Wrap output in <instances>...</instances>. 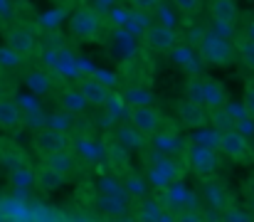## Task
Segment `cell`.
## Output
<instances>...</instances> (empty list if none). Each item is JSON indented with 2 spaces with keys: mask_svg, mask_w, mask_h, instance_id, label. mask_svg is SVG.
Masks as SVG:
<instances>
[{
  "mask_svg": "<svg viewBox=\"0 0 254 222\" xmlns=\"http://www.w3.org/2000/svg\"><path fill=\"white\" fill-rule=\"evenodd\" d=\"M217 148H210V146H195L190 148V155H188V165L200 175V178H207L217 170L220 165V158H217Z\"/></svg>",
  "mask_w": 254,
  "mask_h": 222,
  "instance_id": "9",
  "label": "cell"
},
{
  "mask_svg": "<svg viewBox=\"0 0 254 222\" xmlns=\"http://www.w3.org/2000/svg\"><path fill=\"white\" fill-rule=\"evenodd\" d=\"M170 2L183 17H195L202 12V0H170Z\"/></svg>",
  "mask_w": 254,
  "mask_h": 222,
  "instance_id": "21",
  "label": "cell"
},
{
  "mask_svg": "<svg viewBox=\"0 0 254 222\" xmlns=\"http://www.w3.org/2000/svg\"><path fill=\"white\" fill-rule=\"evenodd\" d=\"M141 139H146L138 129H133V126H128V129H116V141H121L124 146L128 148H136L141 144Z\"/></svg>",
  "mask_w": 254,
  "mask_h": 222,
  "instance_id": "22",
  "label": "cell"
},
{
  "mask_svg": "<svg viewBox=\"0 0 254 222\" xmlns=\"http://www.w3.org/2000/svg\"><path fill=\"white\" fill-rule=\"evenodd\" d=\"M217 150H220L225 158L237 160V163H240V160H250V155H252V146H250L247 136H245L242 131H237L235 126L220 131V146H217Z\"/></svg>",
  "mask_w": 254,
  "mask_h": 222,
  "instance_id": "3",
  "label": "cell"
},
{
  "mask_svg": "<svg viewBox=\"0 0 254 222\" xmlns=\"http://www.w3.org/2000/svg\"><path fill=\"white\" fill-rule=\"evenodd\" d=\"M156 148L161 153H173L178 148V139L173 134H163V136H156Z\"/></svg>",
  "mask_w": 254,
  "mask_h": 222,
  "instance_id": "26",
  "label": "cell"
},
{
  "mask_svg": "<svg viewBox=\"0 0 254 222\" xmlns=\"http://www.w3.org/2000/svg\"><path fill=\"white\" fill-rule=\"evenodd\" d=\"M32 146L45 158V155H50V153H57V150H62V148H69V139H67V131H60V129L47 126V129L35 131Z\"/></svg>",
  "mask_w": 254,
  "mask_h": 222,
  "instance_id": "8",
  "label": "cell"
},
{
  "mask_svg": "<svg viewBox=\"0 0 254 222\" xmlns=\"http://www.w3.org/2000/svg\"><path fill=\"white\" fill-rule=\"evenodd\" d=\"M245 114L250 116V119H254V84H250L247 86V94H245Z\"/></svg>",
  "mask_w": 254,
  "mask_h": 222,
  "instance_id": "29",
  "label": "cell"
},
{
  "mask_svg": "<svg viewBox=\"0 0 254 222\" xmlns=\"http://www.w3.org/2000/svg\"><path fill=\"white\" fill-rule=\"evenodd\" d=\"M178 116H180V121H183L185 129H205L212 121L210 119V109L202 101L192 99V96L178 104Z\"/></svg>",
  "mask_w": 254,
  "mask_h": 222,
  "instance_id": "7",
  "label": "cell"
},
{
  "mask_svg": "<svg viewBox=\"0 0 254 222\" xmlns=\"http://www.w3.org/2000/svg\"><path fill=\"white\" fill-rule=\"evenodd\" d=\"M104 155H106V163L111 165V170L116 175L131 173V153H128V146H124L121 141H109L104 146Z\"/></svg>",
  "mask_w": 254,
  "mask_h": 222,
  "instance_id": "11",
  "label": "cell"
},
{
  "mask_svg": "<svg viewBox=\"0 0 254 222\" xmlns=\"http://www.w3.org/2000/svg\"><path fill=\"white\" fill-rule=\"evenodd\" d=\"M27 84H30L35 91H47V89H50V84H52V79H50V74L40 72V74H32V76L27 79Z\"/></svg>",
  "mask_w": 254,
  "mask_h": 222,
  "instance_id": "27",
  "label": "cell"
},
{
  "mask_svg": "<svg viewBox=\"0 0 254 222\" xmlns=\"http://www.w3.org/2000/svg\"><path fill=\"white\" fill-rule=\"evenodd\" d=\"M197 84H200V89H190V96H192V99L202 101L210 111H212V109L227 106V89H225L217 79L197 76Z\"/></svg>",
  "mask_w": 254,
  "mask_h": 222,
  "instance_id": "5",
  "label": "cell"
},
{
  "mask_svg": "<svg viewBox=\"0 0 254 222\" xmlns=\"http://www.w3.org/2000/svg\"><path fill=\"white\" fill-rule=\"evenodd\" d=\"M247 185H250V195H252V203H254V175L250 178V183H247Z\"/></svg>",
  "mask_w": 254,
  "mask_h": 222,
  "instance_id": "30",
  "label": "cell"
},
{
  "mask_svg": "<svg viewBox=\"0 0 254 222\" xmlns=\"http://www.w3.org/2000/svg\"><path fill=\"white\" fill-rule=\"evenodd\" d=\"M64 180H67V175H64V173H60L57 168H52L45 158H42V160H40V165L35 168V185H37L40 190H45V193L60 190V188L64 185Z\"/></svg>",
  "mask_w": 254,
  "mask_h": 222,
  "instance_id": "12",
  "label": "cell"
},
{
  "mask_svg": "<svg viewBox=\"0 0 254 222\" xmlns=\"http://www.w3.org/2000/svg\"><path fill=\"white\" fill-rule=\"evenodd\" d=\"M0 72H2V67H0Z\"/></svg>",
  "mask_w": 254,
  "mask_h": 222,
  "instance_id": "31",
  "label": "cell"
},
{
  "mask_svg": "<svg viewBox=\"0 0 254 222\" xmlns=\"http://www.w3.org/2000/svg\"><path fill=\"white\" fill-rule=\"evenodd\" d=\"M69 35L77 40V42H94L99 40L101 30H104V22H101V15L91 7H82L77 10L72 17H69Z\"/></svg>",
  "mask_w": 254,
  "mask_h": 222,
  "instance_id": "1",
  "label": "cell"
},
{
  "mask_svg": "<svg viewBox=\"0 0 254 222\" xmlns=\"http://www.w3.org/2000/svg\"><path fill=\"white\" fill-rule=\"evenodd\" d=\"M161 2H163V0H128V5H131V7H136V10H141V12L156 10Z\"/></svg>",
  "mask_w": 254,
  "mask_h": 222,
  "instance_id": "28",
  "label": "cell"
},
{
  "mask_svg": "<svg viewBox=\"0 0 254 222\" xmlns=\"http://www.w3.org/2000/svg\"><path fill=\"white\" fill-rule=\"evenodd\" d=\"M20 62H22V57H20L15 50H10V47H0V67H2V70H5V67L12 70V67H17Z\"/></svg>",
  "mask_w": 254,
  "mask_h": 222,
  "instance_id": "24",
  "label": "cell"
},
{
  "mask_svg": "<svg viewBox=\"0 0 254 222\" xmlns=\"http://www.w3.org/2000/svg\"><path fill=\"white\" fill-rule=\"evenodd\" d=\"M5 42H7V47L10 50H15L22 60H27L32 52H35V35L30 32V30H25V27H10L7 32H5Z\"/></svg>",
  "mask_w": 254,
  "mask_h": 222,
  "instance_id": "13",
  "label": "cell"
},
{
  "mask_svg": "<svg viewBox=\"0 0 254 222\" xmlns=\"http://www.w3.org/2000/svg\"><path fill=\"white\" fill-rule=\"evenodd\" d=\"M235 47H237V57H240V62L254 74V37H240Z\"/></svg>",
  "mask_w": 254,
  "mask_h": 222,
  "instance_id": "19",
  "label": "cell"
},
{
  "mask_svg": "<svg viewBox=\"0 0 254 222\" xmlns=\"http://www.w3.org/2000/svg\"><path fill=\"white\" fill-rule=\"evenodd\" d=\"M69 124H72V114L64 111V109H60V111L50 119V126H52V129H60V131H67Z\"/></svg>",
  "mask_w": 254,
  "mask_h": 222,
  "instance_id": "25",
  "label": "cell"
},
{
  "mask_svg": "<svg viewBox=\"0 0 254 222\" xmlns=\"http://www.w3.org/2000/svg\"><path fill=\"white\" fill-rule=\"evenodd\" d=\"M235 52L237 47H232L227 40L217 37V35H207L202 42H200V55L205 62L215 65V67H225L235 60Z\"/></svg>",
  "mask_w": 254,
  "mask_h": 222,
  "instance_id": "4",
  "label": "cell"
},
{
  "mask_svg": "<svg viewBox=\"0 0 254 222\" xmlns=\"http://www.w3.org/2000/svg\"><path fill=\"white\" fill-rule=\"evenodd\" d=\"M45 160H47L52 168H57L60 173H64V175H69V173L77 168V158H74V153H72L69 148H62V150H57V153H50V155H45Z\"/></svg>",
  "mask_w": 254,
  "mask_h": 222,
  "instance_id": "18",
  "label": "cell"
},
{
  "mask_svg": "<svg viewBox=\"0 0 254 222\" xmlns=\"http://www.w3.org/2000/svg\"><path fill=\"white\" fill-rule=\"evenodd\" d=\"M205 10L217 25H232L237 20V2L235 0H207Z\"/></svg>",
  "mask_w": 254,
  "mask_h": 222,
  "instance_id": "14",
  "label": "cell"
},
{
  "mask_svg": "<svg viewBox=\"0 0 254 222\" xmlns=\"http://www.w3.org/2000/svg\"><path fill=\"white\" fill-rule=\"evenodd\" d=\"M124 190L131 195V198H143L146 195V180L138 175V173H126L124 175Z\"/></svg>",
  "mask_w": 254,
  "mask_h": 222,
  "instance_id": "20",
  "label": "cell"
},
{
  "mask_svg": "<svg viewBox=\"0 0 254 222\" xmlns=\"http://www.w3.org/2000/svg\"><path fill=\"white\" fill-rule=\"evenodd\" d=\"M20 124H22L20 106L12 99H0V131H5V134L17 131Z\"/></svg>",
  "mask_w": 254,
  "mask_h": 222,
  "instance_id": "16",
  "label": "cell"
},
{
  "mask_svg": "<svg viewBox=\"0 0 254 222\" xmlns=\"http://www.w3.org/2000/svg\"><path fill=\"white\" fill-rule=\"evenodd\" d=\"M128 124L133 129H138L143 136H156L161 131V124H163V116L158 109L153 106H146V104H136L131 106L128 111Z\"/></svg>",
  "mask_w": 254,
  "mask_h": 222,
  "instance_id": "6",
  "label": "cell"
},
{
  "mask_svg": "<svg viewBox=\"0 0 254 222\" xmlns=\"http://www.w3.org/2000/svg\"><path fill=\"white\" fill-rule=\"evenodd\" d=\"M126 190L124 185H116V188H101V195L96 198V205L99 210H104L106 215H124L126 213Z\"/></svg>",
  "mask_w": 254,
  "mask_h": 222,
  "instance_id": "10",
  "label": "cell"
},
{
  "mask_svg": "<svg viewBox=\"0 0 254 222\" xmlns=\"http://www.w3.org/2000/svg\"><path fill=\"white\" fill-rule=\"evenodd\" d=\"M143 45L151 55H168L178 45V32L170 25H163V22L148 25L143 30Z\"/></svg>",
  "mask_w": 254,
  "mask_h": 222,
  "instance_id": "2",
  "label": "cell"
},
{
  "mask_svg": "<svg viewBox=\"0 0 254 222\" xmlns=\"http://www.w3.org/2000/svg\"><path fill=\"white\" fill-rule=\"evenodd\" d=\"M86 106H91V104L86 101V96L82 94V89H79V86H74V89H64V91L60 94V109L69 111L72 116L84 114Z\"/></svg>",
  "mask_w": 254,
  "mask_h": 222,
  "instance_id": "17",
  "label": "cell"
},
{
  "mask_svg": "<svg viewBox=\"0 0 254 222\" xmlns=\"http://www.w3.org/2000/svg\"><path fill=\"white\" fill-rule=\"evenodd\" d=\"M192 144H195V146H210V148H217V146H220V129H217V131L197 129V134L192 136Z\"/></svg>",
  "mask_w": 254,
  "mask_h": 222,
  "instance_id": "23",
  "label": "cell"
},
{
  "mask_svg": "<svg viewBox=\"0 0 254 222\" xmlns=\"http://www.w3.org/2000/svg\"><path fill=\"white\" fill-rule=\"evenodd\" d=\"M79 89H82V94L86 96V101H89L91 106H101V104H106V101L111 99L109 86H106L101 79H94V76L82 79V81H79Z\"/></svg>",
  "mask_w": 254,
  "mask_h": 222,
  "instance_id": "15",
  "label": "cell"
}]
</instances>
